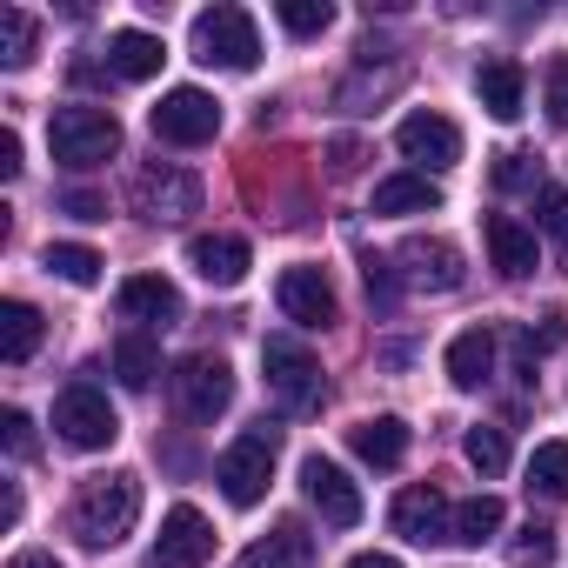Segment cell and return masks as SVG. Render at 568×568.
<instances>
[{
	"mask_svg": "<svg viewBox=\"0 0 568 568\" xmlns=\"http://www.w3.org/2000/svg\"><path fill=\"white\" fill-rule=\"evenodd\" d=\"M134 521H141V481L134 475H88L74 488L68 528L81 535V548H114L134 535Z\"/></svg>",
	"mask_w": 568,
	"mask_h": 568,
	"instance_id": "obj_1",
	"label": "cell"
},
{
	"mask_svg": "<svg viewBox=\"0 0 568 568\" xmlns=\"http://www.w3.org/2000/svg\"><path fill=\"white\" fill-rule=\"evenodd\" d=\"M261 368H267V388L281 395L288 415H315L328 402V382H322V362L308 355V342L295 335H267L261 342Z\"/></svg>",
	"mask_w": 568,
	"mask_h": 568,
	"instance_id": "obj_2",
	"label": "cell"
},
{
	"mask_svg": "<svg viewBox=\"0 0 568 568\" xmlns=\"http://www.w3.org/2000/svg\"><path fill=\"white\" fill-rule=\"evenodd\" d=\"M48 141H54L61 168H101V161L121 154V121L108 108H54Z\"/></svg>",
	"mask_w": 568,
	"mask_h": 568,
	"instance_id": "obj_3",
	"label": "cell"
},
{
	"mask_svg": "<svg viewBox=\"0 0 568 568\" xmlns=\"http://www.w3.org/2000/svg\"><path fill=\"white\" fill-rule=\"evenodd\" d=\"M194 61L247 74V68L261 61V34H254V14H247V8H207V14H194Z\"/></svg>",
	"mask_w": 568,
	"mask_h": 568,
	"instance_id": "obj_4",
	"label": "cell"
},
{
	"mask_svg": "<svg viewBox=\"0 0 568 568\" xmlns=\"http://www.w3.org/2000/svg\"><path fill=\"white\" fill-rule=\"evenodd\" d=\"M274 448H281V435H274V428H247V435H241V442L214 462V481H221V495H227L234 508H254V501L267 495Z\"/></svg>",
	"mask_w": 568,
	"mask_h": 568,
	"instance_id": "obj_5",
	"label": "cell"
},
{
	"mask_svg": "<svg viewBox=\"0 0 568 568\" xmlns=\"http://www.w3.org/2000/svg\"><path fill=\"white\" fill-rule=\"evenodd\" d=\"M168 388H174V408H181L187 422H214V415H227V402H234V368H227L221 355H187V362H174Z\"/></svg>",
	"mask_w": 568,
	"mask_h": 568,
	"instance_id": "obj_6",
	"label": "cell"
},
{
	"mask_svg": "<svg viewBox=\"0 0 568 568\" xmlns=\"http://www.w3.org/2000/svg\"><path fill=\"white\" fill-rule=\"evenodd\" d=\"M54 435L68 442V448H114V435H121V415L108 408V395L94 388V382H74V388H61V402H54Z\"/></svg>",
	"mask_w": 568,
	"mask_h": 568,
	"instance_id": "obj_7",
	"label": "cell"
},
{
	"mask_svg": "<svg viewBox=\"0 0 568 568\" xmlns=\"http://www.w3.org/2000/svg\"><path fill=\"white\" fill-rule=\"evenodd\" d=\"M128 201H134V214H148V221H187V214H201V181H194L187 168L154 161V168H134Z\"/></svg>",
	"mask_w": 568,
	"mask_h": 568,
	"instance_id": "obj_8",
	"label": "cell"
},
{
	"mask_svg": "<svg viewBox=\"0 0 568 568\" xmlns=\"http://www.w3.org/2000/svg\"><path fill=\"white\" fill-rule=\"evenodd\" d=\"M154 134L174 141V148H201V141L221 134V101L201 94V88H174V94H161V108H154Z\"/></svg>",
	"mask_w": 568,
	"mask_h": 568,
	"instance_id": "obj_9",
	"label": "cell"
},
{
	"mask_svg": "<svg viewBox=\"0 0 568 568\" xmlns=\"http://www.w3.org/2000/svg\"><path fill=\"white\" fill-rule=\"evenodd\" d=\"M201 561H214V528L201 508L181 501V508H168V521L154 535V568H201Z\"/></svg>",
	"mask_w": 568,
	"mask_h": 568,
	"instance_id": "obj_10",
	"label": "cell"
},
{
	"mask_svg": "<svg viewBox=\"0 0 568 568\" xmlns=\"http://www.w3.org/2000/svg\"><path fill=\"white\" fill-rule=\"evenodd\" d=\"M395 535H408V541H455V508H448V495L435 488V481H415V488H402L395 495Z\"/></svg>",
	"mask_w": 568,
	"mask_h": 568,
	"instance_id": "obj_11",
	"label": "cell"
},
{
	"mask_svg": "<svg viewBox=\"0 0 568 568\" xmlns=\"http://www.w3.org/2000/svg\"><path fill=\"white\" fill-rule=\"evenodd\" d=\"M274 302H281V315H288L295 328H328L342 315L322 267H288V274H281V288H274Z\"/></svg>",
	"mask_w": 568,
	"mask_h": 568,
	"instance_id": "obj_12",
	"label": "cell"
},
{
	"mask_svg": "<svg viewBox=\"0 0 568 568\" xmlns=\"http://www.w3.org/2000/svg\"><path fill=\"white\" fill-rule=\"evenodd\" d=\"M402 267H408L415 288H428V295L462 288V247L442 241V234H408V241H402Z\"/></svg>",
	"mask_w": 568,
	"mask_h": 568,
	"instance_id": "obj_13",
	"label": "cell"
},
{
	"mask_svg": "<svg viewBox=\"0 0 568 568\" xmlns=\"http://www.w3.org/2000/svg\"><path fill=\"white\" fill-rule=\"evenodd\" d=\"M395 148L408 154V161H422V168H455L462 161V128L448 121V114H408L402 128H395Z\"/></svg>",
	"mask_w": 568,
	"mask_h": 568,
	"instance_id": "obj_14",
	"label": "cell"
},
{
	"mask_svg": "<svg viewBox=\"0 0 568 568\" xmlns=\"http://www.w3.org/2000/svg\"><path fill=\"white\" fill-rule=\"evenodd\" d=\"M302 488H308V501L322 508V521H335V528H355V521H362V488H355L328 455H308V462H302Z\"/></svg>",
	"mask_w": 568,
	"mask_h": 568,
	"instance_id": "obj_15",
	"label": "cell"
},
{
	"mask_svg": "<svg viewBox=\"0 0 568 568\" xmlns=\"http://www.w3.org/2000/svg\"><path fill=\"white\" fill-rule=\"evenodd\" d=\"M121 315L148 322V328H174L181 322V288L168 274H134V281H121Z\"/></svg>",
	"mask_w": 568,
	"mask_h": 568,
	"instance_id": "obj_16",
	"label": "cell"
},
{
	"mask_svg": "<svg viewBox=\"0 0 568 568\" xmlns=\"http://www.w3.org/2000/svg\"><path fill=\"white\" fill-rule=\"evenodd\" d=\"M187 261H194V274H201V281H214V288H234V281L254 267V254H247V241H241V234H194Z\"/></svg>",
	"mask_w": 568,
	"mask_h": 568,
	"instance_id": "obj_17",
	"label": "cell"
},
{
	"mask_svg": "<svg viewBox=\"0 0 568 568\" xmlns=\"http://www.w3.org/2000/svg\"><path fill=\"white\" fill-rule=\"evenodd\" d=\"M241 568H315V535L302 521H281L274 535L241 548Z\"/></svg>",
	"mask_w": 568,
	"mask_h": 568,
	"instance_id": "obj_18",
	"label": "cell"
},
{
	"mask_svg": "<svg viewBox=\"0 0 568 568\" xmlns=\"http://www.w3.org/2000/svg\"><path fill=\"white\" fill-rule=\"evenodd\" d=\"M481 234H488V254H495V267H501L508 281L535 274V227H521L515 214H488Z\"/></svg>",
	"mask_w": 568,
	"mask_h": 568,
	"instance_id": "obj_19",
	"label": "cell"
},
{
	"mask_svg": "<svg viewBox=\"0 0 568 568\" xmlns=\"http://www.w3.org/2000/svg\"><path fill=\"white\" fill-rule=\"evenodd\" d=\"M161 61H168V48H161L154 34H141V28H121V34L108 41V74H114V81H154Z\"/></svg>",
	"mask_w": 568,
	"mask_h": 568,
	"instance_id": "obj_20",
	"label": "cell"
},
{
	"mask_svg": "<svg viewBox=\"0 0 568 568\" xmlns=\"http://www.w3.org/2000/svg\"><path fill=\"white\" fill-rule=\"evenodd\" d=\"M521 88H528V74H521V61H508V54L481 61V74H475V94H481V108H488L495 121H515V114H521Z\"/></svg>",
	"mask_w": 568,
	"mask_h": 568,
	"instance_id": "obj_21",
	"label": "cell"
},
{
	"mask_svg": "<svg viewBox=\"0 0 568 568\" xmlns=\"http://www.w3.org/2000/svg\"><path fill=\"white\" fill-rule=\"evenodd\" d=\"M348 448L368 462V468H395L408 455V422L402 415H375V422H355L348 428Z\"/></svg>",
	"mask_w": 568,
	"mask_h": 568,
	"instance_id": "obj_22",
	"label": "cell"
},
{
	"mask_svg": "<svg viewBox=\"0 0 568 568\" xmlns=\"http://www.w3.org/2000/svg\"><path fill=\"white\" fill-rule=\"evenodd\" d=\"M488 375H495V335L488 328H462L448 342V382L455 388H481Z\"/></svg>",
	"mask_w": 568,
	"mask_h": 568,
	"instance_id": "obj_23",
	"label": "cell"
},
{
	"mask_svg": "<svg viewBox=\"0 0 568 568\" xmlns=\"http://www.w3.org/2000/svg\"><path fill=\"white\" fill-rule=\"evenodd\" d=\"M442 207V187L428 174H388L375 187V214H435Z\"/></svg>",
	"mask_w": 568,
	"mask_h": 568,
	"instance_id": "obj_24",
	"label": "cell"
},
{
	"mask_svg": "<svg viewBox=\"0 0 568 568\" xmlns=\"http://www.w3.org/2000/svg\"><path fill=\"white\" fill-rule=\"evenodd\" d=\"M41 348V308L34 302H8V308H0V362H28Z\"/></svg>",
	"mask_w": 568,
	"mask_h": 568,
	"instance_id": "obj_25",
	"label": "cell"
},
{
	"mask_svg": "<svg viewBox=\"0 0 568 568\" xmlns=\"http://www.w3.org/2000/svg\"><path fill=\"white\" fill-rule=\"evenodd\" d=\"M114 375H121V388H148L161 375V348L148 335H121L114 342Z\"/></svg>",
	"mask_w": 568,
	"mask_h": 568,
	"instance_id": "obj_26",
	"label": "cell"
},
{
	"mask_svg": "<svg viewBox=\"0 0 568 568\" xmlns=\"http://www.w3.org/2000/svg\"><path fill=\"white\" fill-rule=\"evenodd\" d=\"M528 488L548 501H568V442H541L528 455Z\"/></svg>",
	"mask_w": 568,
	"mask_h": 568,
	"instance_id": "obj_27",
	"label": "cell"
},
{
	"mask_svg": "<svg viewBox=\"0 0 568 568\" xmlns=\"http://www.w3.org/2000/svg\"><path fill=\"white\" fill-rule=\"evenodd\" d=\"M34 41H41V21L28 8H0V61L8 68H28L34 61Z\"/></svg>",
	"mask_w": 568,
	"mask_h": 568,
	"instance_id": "obj_28",
	"label": "cell"
},
{
	"mask_svg": "<svg viewBox=\"0 0 568 568\" xmlns=\"http://www.w3.org/2000/svg\"><path fill=\"white\" fill-rule=\"evenodd\" d=\"M48 267H54L61 281H74V288H94L108 261H101L94 247H81V241H54V247H48Z\"/></svg>",
	"mask_w": 568,
	"mask_h": 568,
	"instance_id": "obj_29",
	"label": "cell"
},
{
	"mask_svg": "<svg viewBox=\"0 0 568 568\" xmlns=\"http://www.w3.org/2000/svg\"><path fill=\"white\" fill-rule=\"evenodd\" d=\"M495 528H501V501L495 495H475V501L455 508V541L481 548V541H495Z\"/></svg>",
	"mask_w": 568,
	"mask_h": 568,
	"instance_id": "obj_30",
	"label": "cell"
},
{
	"mask_svg": "<svg viewBox=\"0 0 568 568\" xmlns=\"http://www.w3.org/2000/svg\"><path fill=\"white\" fill-rule=\"evenodd\" d=\"M535 227L555 234L561 241V261H568V187H555V181L535 187Z\"/></svg>",
	"mask_w": 568,
	"mask_h": 568,
	"instance_id": "obj_31",
	"label": "cell"
},
{
	"mask_svg": "<svg viewBox=\"0 0 568 568\" xmlns=\"http://www.w3.org/2000/svg\"><path fill=\"white\" fill-rule=\"evenodd\" d=\"M328 21H335V8H328V0H281V28H288L295 41H315V34H328Z\"/></svg>",
	"mask_w": 568,
	"mask_h": 568,
	"instance_id": "obj_32",
	"label": "cell"
},
{
	"mask_svg": "<svg viewBox=\"0 0 568 568\" xmlns=\"http://www.w3.org/2000/svg\"><path fill=\"white\" fill-rule=\"evenodd\" d=\"M462 455H468L481 475H501V468H508V435H501V428H468Z\"/></svg>",
	"mask_w": 568,
	"mask_h": 568,
	"instance_id": "obj_33",
	"label": "cell"
},
{
	"mask_svg": "<svg viewBox=\"0 0 568 568\" xmlns=\"http://www.w3.org/2000/svg\"><path fill=\"white\" fill-rule=\"evenodd\" d=\"M0 442H8L14 462H28V455H34V422H28L21 408H8V415H0Z\"/></svg>",
	"mask_w": 568,
	"mask_h": 568,
	"instance_id": "obj_34",
	"label": "cell"
},
{
	"mask_svg": "<svg viewBox=\"0 0 568 568\" xmlns=\"http://www.w3.org/2000/svg\"><path fill=\"white\" fill-rule=\"evenodd\" d=\"M548 121H555V128H568V54H555V61H548Z\"/></svg>",
	"mask_w": 568,
	"mask_h": 568,
	"instance_id": "obj_35",
	"label": "cell"
},
{
	"mask_svg": "<svg viewBox=\"0 0 568 568\" xmlns=\"http://www.w3.org/2000/svg\"><path fill=\"white\" fill-rule=\"evenodd\" d=\"M548 548H555V528L528 521V528H521V541H515V561H521V568H528V561L541 568V561H548Z\"/></svg>",
	"mask_w": 568,
	"mask_h": 568,
	"instance_id": "obj_36",
	"label": "cell"
},
{
	"mask_svg": "<svg viewBox=\"0 0 568 568\" xmlns=\"http://www.w3.org/2000/svg\"><path fill=\"white\" fill-rule=\"evenodd\" d=\"M362 274H368V295L388 308V302H395V274H388V261H382L375 247H362Z\"/></svg>",
	"mask_w": 568,
	"mask_h": 568,
	"instance_id": "obj_37",
	"label": "cell"
},
{
	"mask_svg": "<svg viewBox=\"0 0 568 568\" xmlns=\"http://www.w3.org/2000/svg\"><path fill=\"white\" fill-rule=\"evenodd\" d=\"M495 187H541L528 154H495Z\"/></svg>",
	"mask_w": 568,
	"mask_h": 568,
	"instance_id": "obj_38",
	"label": "cell"
},
{
	"mask_svg": "<svg viewBox=\"0 0 568 568\" xmlns=\"http://www.w3.org/2000/svg\"><path fill=\"white\" fill-rule=\"evenodd\" d=\"M355 168H362V141H348V134L328 141V174H355Z\"/></svg>",
	"mask_w": 568,
	"mask_h": 568,
	"instance_id": "obj_39",
	"label": "cell"
},
{
	"mask_svg": "<svg viewBox=\"0 0 568 568\" xmlns=\"http://www.w3.org/2000/svg\"><path fill=\"white\" fill-rule=\"evenodd\" d=\"M61 207H68L74 221H108V201H101V194H88V187H74V194H68Z\"/></svg>",
	"mask_w": 568,
	"mask_h": 568,
	"instance_id": "obj_40",
	"label": "cell"
},
{
	"mask_svg": "<svg viewBox=\"0 0 568 568\" xmlns=\"http://www.w3.org/2000/svg\"><path fill=\"white\" fill-rule=\"evenodd\" d=\"M21 174V134L8 128V134H0V181H14Z\"/></svg>",
	"mask_w": 568,
	"mask_h": 568,
	"instance_id": "obj_41",
	"label": "cell"
},
{
	"mask_svg": "<svg viewBox=\"0 0 568 568\" xmlns=\"http://www.w3.org/2000/svg\"><path fill=\"white\" fill-rule=\"evenodd\" d=\"M8 568H61V561H54V555H48V548H28V555H14V561H8Z\"/></svg>",
	"mask_w": 568,
	"mask_h": 568,
	"instance_id": "obj_42",
	"label": "cell"
},
{
	"mask_svg": "<svg viewBox=\"0 0 568 568\" xmlns=\"http://www.w3.org/2000/svg\"><path fill=\"white\" fill-rule=\"evenodd\" d=\"M561 335H568V322H561V315H541V348H555Z\"/></svg>",
	"mask_w": 568,
	"mask_h": 568,
	"instance_id": "obj_43",
	"label": "cell"
},
{
	"mask_svg": "<svg viewBox=\"0 0 568 568\" xmlns=\"http://www.w3.org/2000/svg\"><path fill=\"white\" fill-rule=\"evenodd\" d=\"M0 521H8V528L21 521V488H8V495H0Z\"/></svg>",
	"mask_w": 568,
	"mask_h": 568,
	"instance_id": "obj_44",
	"label": "cell"
},
{
	"mask_svg": "<svg viewBox=\"0 0 568 568\" xmlns=\"http://www.w3.org/2000/svg\"><path fill=\"white\" fill-rule=\"evenodd\" d=\"M348 568H402V561H395V555H375V548H368V555H355Z\"/></svg>",
	"mask_w": 568,
	"mask_h": 568,
	"instance_id": "obj_45",
	"label": "cell"
}]
</instances>
